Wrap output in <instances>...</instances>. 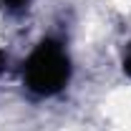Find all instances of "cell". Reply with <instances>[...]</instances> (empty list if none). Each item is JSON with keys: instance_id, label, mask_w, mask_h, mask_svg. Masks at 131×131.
Masks as SVG:
<instances>
[{"instance_id": "1", "label": "cell", "mask_w": 131, "mask_h": 131, "mask_svg": "<svg viewBox=\"0 0 131 131\" xmlns=\"http://www.w3.org/2000/svg\"><path fill=\"white\" fill-rule=\"evenodd\" d=\"M68 76H71L68 56H66L63 46H58L53 40H43L25 63V83L30 91L40 93V96H50V93L61 91Z\"/></svg>"}, {"instance_id": "3", "label": "cell", "mask_w": 131, "mask_h": 131, "mask_svg": "<svg viewBox=\"0 0 131 131\" xmlns=\"http://www.w3.org/2000/svg\"><path fill=\"white\" fill-rule=\"evenodd\" d=\"M124 71L131 76V46L126 48V56H124Z\"/></svg>"}, {"instance_id": "2", "label": "cell", "mask_w": 131, "mask_h": 131, "mask_svg": "<svg viewBox=\"0 0 131 131\" xmlns=\"http://www.w3.org/2000/svg\"><path fill=\"white\" fill-rule=\"evenodd\" d=\"M3 5H5L8 10H20V8L28 5V0H3Z\"/></svg>"}]
</instances>
